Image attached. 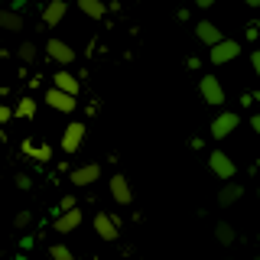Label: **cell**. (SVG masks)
<instances>
[{
    "label": "cell",
    "mask_w": 260,
    "mask_h": 260,
    "mask_svg": "<svg viewBox=\"0 0 260 260\" xmlns=\"http://www.w3.org/2000/svg\"><path fill=\"white\" fill-rule=\"evenodd\" d=\"M46 59H52L55 65H62V69H69V65L75 62L78 55H75V49H72L69 43H65V39L52 36V39H49V43H46Z\"/></svg>",
    "instance_id": "1"
},
{
    "label": "cell",
    "mask_w": 260,
    "mask_h": 260,
    "mask_svg": "<svg viewBox=\"0 0 260 260\" xmlns=\"http://www.w3.org/2000/svg\"><path fill=\"white\" fill-rule=\"evenodd\" d=\"M199 94H202V101H205L208 108H221L224 98H228V94H224V85H221L215 75H205V78L199 81Z\"/></svg>",
    "instance_id": "2"
},
{
    "label": "cell",
    "mask_w": 260,
    "mask_h": 260,
    "mask_svg": "<svg viewBox=\"0 0 260 260\" xmlns=\"http://www.w3.org/2000/svg\"><path fill=\"white\" fill-rule=\"evenodd\" d=\"M94 234L101 241H117L120 238V218L108 211H94Z\"/></svg>",
    "instance_id": "3"
},
{
    "label": "cell",
    "mask_w": 260,
    "mask_h": 260,
    "mask_svg": "<svg viewBox=\"0 0 260 260\" xmlns=\"http://www.w3.org/2000/svg\"><path fill=\"white\" fill-rule=\"evenodd\" d=\"M43 104H49V108L59 111V114H75V111H78V98L65 94V91H59V88H46Z\"/></svg>",
    "instance_id": "4"
},
{
    "label": "cell",
    "mask_w": 260,
    "mask_h": 260,
    "mask_svg": "<svg viewBox=\"0 0 260 260\" xmlns=\"http://www.w3.org/2000/svg\"><path fill=\"white\" fill-rule=\"evenodd\" d=\"M208 166H211V173H215L221 182H231L234 173H238V166H234V159L228 156L224 150H211V156H208Z\"/></svg>",
    "instance_id": "5"
},
{
    "label": "cell",
    "mask_w": 260,
    "mask_h": 260,
    "mask_svg": "<svg viewBox=\"0 0 260 260\" xmlns=\"http://www.w3.org/2000/svg\"><path fill=\"white\" fill-rule=\"evenodd\" d=\"M238 124H241L238 111H221L215 120H211V137H215V140H224V137H231L234 130H238Z\"/></svg>",
    "instance_id": "6"
},
{
    "label": "cell",
    "mask_w": 260,
    "mask_h": 260,
    "mask_svg": "<svg viewBox=\"0 0 260 260\" xmlns=\"http://www.w3.org/2000/svg\"><path fill=\"white\" fill-rule=\"evenodd\" d=\"M85 120H69V127H65V134H62V150L65 153H69V156H72V153H78V146H81V140H85Z\"/></svg>",
    "instance_id": "7"
},
{
    "label": "cell",
    "mask_w": 260,
    "mask_h": 260,
    "mask_svg": "<svg viewBox=\"0 0 260 260\" xmlns=\"http://www.w3.org/2000/svg\"><path fill=\"white\" fill-rule=\"evenodd\" d=\"M98 176H101V166L98 162H85V166H75L69 169V182L75 185V189H85V185H94Z\"/></svg>",
    "instance_id": "8"
},
{
    "label": "cell",
    "mask_w": 260,
    "mask_h": 260,
    "mask_svg": "<svg viewBox=\"0 0 260 260\" xmlns=\"http://www.w3.org/2000/svg\"><path fill=\"white\" fill-rule=\"evenodd\" d=\"M238 55H241V43H238V39H221V43L211 46V62H215V65L234 62Z\"/></svg>",
    "instance_id": "9"
},
{
    "label": "cell",
    "mask_w": 260,
    "mask_h": 260,
    "mask_svg": "<svg viewBox=\"0 0 260 260\" xmlns=\"http://www.w3.org/2000/svg\"><path fill=\"white\" fill-rule=\"evenodd\" d=\"M108 185H111V199L117 202V205H130V202H134V189H130L124 173H114Z\"/></svg>",
    "instance_id": "10"
},
{
    "label": "cell",
    "mask_w": 260,
    "mask_h": 260,
    "mask_svg": "<svg viewBox=\"0 0 260 260\" xmlns=\"http://www.w3.org/2000/svg\"><path fill=\"white\" fill-rule=\"evenodd\" d=\"M65 13H69V4H65V0H49V4L43 7V26L55 29L65 20Z\"/></svg>",
    "instance_id": "11"
},
{
    "label": "cell",
    "mask_w": 260,
    "mask_h": 260,
    "mask_svg": "<svg viewBox=\"0 0 260 260\" xmlns=\"http://www.w3.org/2000/svg\"><path fill=\"white\" fill-rule=\"evenodd\" d=\"M195 36H199V43H205L211 49L215 43H221V39H224V32L218 29L211 20H199V23H195Z\"/></svg>",
    "instance_id": "12"
},
{
    "label": "cell",
    "mask_w": 260,
    "mask_h": 260,
    "mask_svg": "<svg viewBox=\"0 0 260 260\" xmlns=\"http://www.w3.org/2000/svg\"><path fill=\"white\" fill-rule=\"evenodd\" d=\"M81 218H85V215H81V208H69V211H59V215H55V231H59V234H69V231H75V228L81 224Z\"/></svg>",
    "instance_id": "13"
},
{
    "label": "cell",
    "mask_w": 260,
    "mask_h": 260,
    "mask_svg": "<svg viewBox=\"0 0 260 260\" xmlns=\"http://www.w3.org/2000/svg\"><path fill=\"white\" fill-rule=\"evenodd\" d=\"M52 88H59V91H65V94H72V98H78V91H81L78 78L72 75L69 69H59V72H55V78H52Z\"/></svg>",
    "instance_id": "14"
},
{
    "label": "cell",
    "mask_w": 260,
    "mask_h": 260,
    "mask_svg": "<svg viewBox=\"0 0 260 260\" xmlns=\"http://www.w3.org/2000/svg\"><path fill=\"white\" fill-rule=\"evenodd\" d=\"M20 150H23V156H29V159H36V162H49L52 159V146H36L32 140H23L20 143Z\"/></svg>",
    "instance_id": "15"
},
{
    "label": "cell",
    "mask_w": 260,
    "mask_h": 260,
    "mask_svg": "<svg viewBox=\"0 0 260 260\" xmlns=\"http://www.w3.org/2000/svg\"><path fill=\"white\" fill-rule=\"evenodd\" d=\"M241 195H244V185H238V182L231 179V182H224V189L218 192V205H224V208H228V205H234Z\"/></svg>",
    "instance_id": "16"
},
{
    "label": "cell",
    "mask_w": 260,
    "mask_h": 260,
    "mask_svg": "<svg viewBox=\"0 0 260 260\" xmlns=\"http://www.w3.org/2000/svg\"><path fill=\"white\" fill-rule=\"evenodd\" d=\"M36 98H20L16 101V108H13V117H20V120H32L36 117Z\"/></svg>",
    "instance_id": "17"
},
{
    "label": "cell",
    "mask_w": 260,
    "mask_h": 260,
    "mask_svg": "<svg viewBox=\"0 0 260 260\" xmlns=\"http://www.w3.org/2000/svg\"><path fill=\"white\" fill-rule=\"evenodd\" d=\"M0 29L20 32V29H23V16L16 13V10H0Z\"/></svg>",
    "instance_id": "18"
},
{
    "label": "cell",
    "mask_w": 260,
    "mask_h": 260,
    "mask_svg": "<svg viewBox=\"0 0 260 260\" xmlns=\"http://www.w3.org/2000/svg\"><path fill=\"white\" fill-rule=\"evenodd\" d=\"M78 10L85 16H91V20H101L108 13V4H101V0H78Z\"/></svg>",
    "instance_id": "19"
},
{
    "label": "cell",
    "mask_w": 260,
    "mask_h": 260,
    "mask_svg": "<svg viewBox=\"0 0 260 260\" xmlns=\"http://www.w3.org/2000/svg\"><path fill=\"white\" fill-rule=\"evenodd\" d=\"M234 238H238V234H234V228L228 224V221H218L215 224V241L218 244H224V247H228V244H234Z\"/></svg>",
    "instance_id": "20"
},
{
    "label": "cell",
    "mask_w": 260,
    "mask_h": 260,
    "mask_svg": "<svg viewBox=\"0 0 260 260\" xmlns=\"http://www.w3.org/2000/svg\"><path fill=\"white\" fill-rule=\"evenodd\" d=\"M36 52H39V49H36V43H20V46H16V59H20V62H36Z\"/></svg>",
    "instance_id": "21"
},
{
    "label": "cell",
    "mask_w": 260,
    "mask_h": 260,
    "mask_svg": "<svg viewBox=\"0 0 260 260\" xmlns=\"http://www.w3.org/2000/svg\"><path fill=\"white\" fill-rule=\"evenodd\" d=\"M49 257H52V260H75L65 244H52V247H49Z\"/></svg>",
    "instance_id": "22"
},
{
    "label": "cell",
    "mask_w": 260,
    "mask_h": 260,
    "mask_svg": "<svg viewBox=\"0 0 260 260\" xmlns=\"http://www.w3.org/2000/svg\"><path fill=\"white\" fill-rule=\"evenodd\" d=\"M29 221H32V215H29V211H16V218H13V224H16V228H26Z\"/></svg>",
    "instance_id": "23"
},
{
    "label": "cell",
    "mask_w": 260,
    "mask_h": 260,
    "mask_svg": "<svg viewBox=\"0 0 260 260\" xmlns=\"http://www.w3.org/2000/svg\"><path fill=\"white\" fill-rule=\"evenodd\" d=\"M69 208H78V199H75V195H65V199L59 202V211H69Z\"/></svg>",
    "instance_id": "24"
},
{
    "label": "cell",
    "mask_w": 260,
    "mask_h": 260,
    "mask_svg": "<svg viewBox=\"0 0 260 260\" xmlns=\"http://www.w3.org/2000/svg\"><path fill=\"white\" fill-rule=\"evenodd\" d=\"M29 185H32V179H29L26 173H16V189H23V192H26Z\"/></svg>",
    "instance_id": "25"
},
{
    "label": "cell",
    "mask_w": 260,
    "mask_h": 260,
    "mask_svg": "<svg viewBox=\"0 0 260 260\" xmlns=\"http://www.w3.org/2000/svg\"><path fill=\"white\" fill-rule=\"evenodd\" d=\"M7 120H13V108H7V104H0V124H7Z\"/></svg>",
    "instance_id": "26"
},
{
    "label": "cell",
    "mask_w": 260,
    "mask_h": 260,
    "mask_svg": "<svg viewBox=\"0 0 260 260\" xmlns=\"http://www.w3.org/2000/svg\"><path fill=\"white\" fill-rule=\"evenodd\" d=\"M260 36V23H247V39H257Z\"/></svg>",
    "instance_id": "27"
},
{
    "label": "cell",
    "mask_w": 260,
    "mask_h": 260,
    "mask_svg": "<svg viewBox=\"0 0 260 260\" xmlns=\"http://www.w3.org/2000/svg\"><path fill=\"white\" fill-rule=\"evenodd\" d=\"M250 65H254V72H257V78H260V49H257V52H250Z\"/></svg>",
    "instance_id": "28"
},
{
    "label": "cell",
    "mask_w": 260,
    "mask_h": 260,
    "mask_svg": "<svg viewBox=\"0 0 260 260\" xmlns=\"http://www.w3.org/2000/svg\"><path fill=\"white\" fill-rule=\"evenodd\" d=\"M215 4H218V0H195V7H199V10H211Z\"/></svg>",
    "instance_id": "29"
},
{
    "label": "cell",
    "mask_w": 260,
    "mask_h": 260,
    "mask_svg": "<svg viewBox=\"0 0 260 260\" xmlns=\"http://www.w3.org/2000/svg\"><path fill=\"white\" fill-rule=\"evenodd\" d=\"M250 130H254V134L260 137V111L254 114V117H250Z\"/></svg>",
    "instance_id": "30"
},
{
    "label": "cell",
    "mask_w": 260,
    "mask_h": 260,
    "mask_svg": "<svg viewBox=\"0 0 260 260\" xmlns=\"http://www.w3.org/2000/svg\"><path fill=\"white\" fill-rule=\"evenodd\" d=\"M32 244H36V238H29V234H26V238H23V241H20V247H23V250H29V247H32Z\"/></svg>",
    "instance_id": "31"
},
{
    "label": "cell",
    "mask_w": 260,
    "mask_h": 260,
    "mask_svg": "<svg viewBox=\"0 0 260 260\" xmlns=\"http://www.w3.org/2000/svg\"><path fill=\"white\" fill-rule=\"evenodd\" d=\"M244 4H247V7H260V0H244Z\"/></svg>",
    "instance_id": "32"
},
{
    "label": "cell",
    "mask_w": 260,
    "mask_h": 260,
    "mask_svg": "<svg viewBox=\"0 0 260 260\" xmlns=\"http://www.w3.org/2000/svg\"><path fill=\"white\" fill-rule=\"evenodd\" d=\"M257 169H260V159H257Z\"/></svg>",
    "instance_id": "33"
},
{
    "label": "cell",
    "mask_w": 260,
    "mask_h": 260,
    "mask_svg": "<svg viewBox=\"0 0 260 260\" xmlns=\"http://www.w3.org/2000/svg\"><path fill=\"white\" fill-rule=\"evenodd\" d=\"M257 241H260V234H257Z\"/></svg>",
    "instance_id": "34"
},
{
    "label": "cell",
    "mask_w": 260,
    "mask_h": 260,
    "mask_svg": "<svg viewBox=\"0 0 260 260\" xmlns=\"http://www.w3.org/2000/svg\"><path fill=\"white\" fill-rule=\"evenodd\" d=\"M257 260H260V257H257Z\"/></svg>",
    "instance_id": "35"
}]
</instances>
